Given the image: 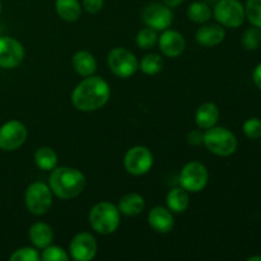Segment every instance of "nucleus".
<instances>
[{
	"instance_id": "nucleus-35",
	"label": "nucleus",
	"mask_w": 261,
	"mask_h": 261,
	"mask_svg": "<svg viewBox=\"0 0 261 261\" xmlns=\"http://www.w3.org/2000/svg\"><path fill=\"white\" fill-rule=\"evenodd\" d=\"M184 2H185V0H162L163 4H166L167 7H170L171 9H172V8H177L178 5L182 4Z\"/></svg>"
},
{
	"instance_id": "nucleus-6",
	"label": "nucleus",
	"mask_w": 261,
	"mask_h": 261,
	"mask_svg": "<svg viewBox=\"0 0 261 261\" xmlns=\"http://www.w3.org/2000/svg\"><path fill=\"white\" fill-rule=\"evenodd\" d=\"M107 65L117 78L127 79L138 71L139 60L129 48L114 47L107 55Z\"/></svg>"
},
{
	"instance_id": "nucleus-2",
	"label": "nucleus",
	"mask_w": 261,
	"mask_h": 261,
	"mask_svg": "<svg viewBox=\"0 0 261 261\" xmlns=\"http://www.w3.org/2000/svg\"><path fill=\"white\" fill-rule=\"evenodd\" d=\"M87 180L81 170L74 167H55L50 173L48 186L56 198L70 200L76 198L86 189Z\"/></svg>"
},
{
	"instance_id": "nucleus-25",
	"label": "nucleus",
	"mask_w": 261,
	"mask_h": 261,
	"mask_svg": "<svg viewBox=\"0 0 261 261\" xmlns=\"http://www.w3.org/2000/svg\"><path fill=\"white\" fill-rule=\"evenodd\" d=\"M139 69L145 75H157L163 69V59L160 54L150 53L139 61Z\"/></svg>"
},
{
	"instance_id": "nucleus-4",
	"label": "nucleus",
	"mask_w": 261,
	"mask_h": 261,
	"mask_svg": "<svg viewBox=\"0 0 261 261\" xmlns=\"http://www.w3.org/2000/svg\"><path fill=\"white\" fill-rule=\"evenodd\" d=\"M203 144L206 149L218 157H228L237 149V138L231 130L223 126H213L204 133Z\"/></svg>"
},
{
	"instance_id": "nucleus-1",
	"label": "nucleus",
	"mask_w": 261,
	"mask_h": 261,
	"mask_svg": "<svg viewBox=\"0 0 261 261\" xmlns=\"http://www.w3.org/2000/svg\"><path fill=\"white\" fill-rule=\"evenodd\" d=\"M110 97V84L102 76L91 75L79 82L73 89L71 103L78 111L94 112L106 106Z\"/></svg>"
},
{
	"instance_id": "nucleus-36",
	"label": "nucleus",
	"mask_w": 261,
	"mask_h": 261,
	"mask_svg": "<svg viewBox=\"0 0 261 261\" xmlns=\"http://www.w3.org/2000/svg\"><path fill=\"white\" fill-rule=\"evenodd\" d=\"M249 261H261V256H251L247 259Z\"/></svg>"
},
{
	"instance_id": "nucleus-10",
	"label": "nucleus",
	"mask_w": 261,
	"mask_h": 261,
	"mask_svg": "<svg viewBox=\"0 0 261 261\" xmlns=\"http://www.w3.org/2000/svg\"><path fill=\"white\" fill-rule=\"evenodd\" d=\"M27 138V126L19 120H9L0 126V149L4 152L19 149Z\"/></svg>"
},
{
	"instance_id": "nucleus-5",
	"label": "nucleus",
	"mask_w": 261,
	"mask_h": 261,
	"mask_svg": "<svg viewBox=\"0 0 261 261\" xmlns=\"http://www.w3.org/2000/svg\"><path fill=\"white\" fill-rule=\"evenodd\" d=\"M53 191L47 184L42 181L32 182L24 193L25 208L33 216H43L53 206Z\"/></svg>"
},
{
	"instance_id": "nucleus-34",
	"label": "nucleus",
	"mask_w": 261,
	"mask_h": 261,
	"mask_svg": "<svg viewBox=\"0 0 261 261\" xmlns=\"http://www.w3.org/2000/svg\"><path fill=\"white\" fill-rule=\"evenodd\" d=\"M252 81H254L255 86H256L261 91V63L254 69V73H252Z\"/></svg>"
},
{
	"instance_id": "nucleus-21",
	"label": "nucleus",
	"mask_w": 261,
	"mask_h": 261,
	"mask_svg": "<svg viewBox=\"0 0 261 261\" xmlns=\"http://www.w3.org/2000/svg\"><path fill=\"white\" fill-rule=\"evenodd\" d=\"M166 205L175 214L185 213L188 211L189 205H190V196H189V193L185 189L181 188V186L171 189L168 191L167 196H166Z\"/></svg>"
},
{
	"instance_id": "nucleus-27",
	"label": "nucleus",
	"mask_w": 261,
	"mask_h": 261,
	"mask_svg": "<svg viewBox=\"0 0 261 261\" xmlns=\"http://www.w3.org/2000/svg\"><path fill=\"white\" fill-rule=\"evenodd\" d=\"M245 14L254 27L261 28V0H247Z\"/></svg>"
},
{
	"instance_id": "nucleus-7",
	"label": "nucleus",
	"mask_w": 261,
	"mask_h": 261,
	"mask_svg": "<svg viewBox=\"0 0 261 261\" xmlns=\"http://www.w3.org/2000/svg\"><path fill=\"white\" fill-rule=\"evenodd\" d=\"M209 181V172L205 165L198 161L186 163L178 176V184L188 193L196 194L205 189Z\"/></svg>"
},
{
	"instance_id": "nucleus-15",
	"label": "nucleus",
	"mask_w": 261,
	"mask_h": 261,
	"mask_svg": "<svg viewBox=\"0 0 261 261\" xmlns=\"http://www.w3.org/2000/svg\"><path fill=\"white\" fill-rule=\"evenodd\" d=\"M148 224L157 233H170L175 226L173 213L167 206H153L148 213Z\"/></svg>"
},
{
	"instance_id": "nucleus-26",
	"label": "nucleus",
	"mask_w": 261,
	"mask_h": 261,
	"mask_svg": "<svg viewBox=\"0 0 261 261\" xmlns=\"http://www.w3.org/2000/svg\"><path fill=\"white\" fill-rule=\"evenodd\" d=\"M135 42H137L138 47L142 48V50H149V48L154 47L158 42L157 31L150 27L143 28L137 33Z\"/></svg>"
},
{
	"instance_id": "nucleus-22",
	"label": "nucleus",
	"mask_w": 261,
	"mask_h": 261,
	"mask_svg": "<svg viewBox=\"0 0 261 261\" xmlns=\"http://www.w3.org/2000/svg\"><path fill=\"white\" fill-rule=\"evenodd\" d=\"M82 4L79 0H55V10L65 22H76L82 15Z\"/></svg>"
},
{
	"instance_id": "nucleus-31",
	"label": "nucleus",
	"mask_w": 261,
	"mask_h": 261,
	"mask_svg": "<svg viewBox=\"0 0 261 261\" xmlns=\"http://www.w3.org/2000/svg\"><path fill=\"white\" fill-rule=\"evenodd\" d=\"M242 130L249 139H259L261 138V120L257 117L247 119L242 125Z\"/></svg>"
},
{
	"instance_id": "nucleus-24",
	"label": "nucleus",
	"mask_w": 261,
	"mask_h": 261,
	"mask_svg": "<svg viewBox=\"0 0 261 261\" xmlns=\"http://www.w3.org/2000/svg\"><path fill=\"white\" fill-rule=\"evenodd\" d=\"M213 15L211 7L204 2H194L188 8V17L191 22L204 24Z\"/></svg>"
},
{
	"instance_id": "nucleus-8",
	"label": "nucleus",
	"mask_w": 261,
	"mask_h": 261,
	"mask_svg": "<svg viewBox=\"0 0 261 261\" xmlns=\"http://www.w3.org/2000/svg\"><path fill=\"white\" fill-rule=\"evenodd\" d=\"M214 19L222 27L239 28L246 19L245 7L239 0H219L213 9Z\"/></svg>"
},
{
	"instance_id": "nucleus-33",
	"label": "nucleus",
	"mask_w": 261,
	"mask_h": 261,
	"mask_svg": "<svg viewBox=\"0 0 261 261\" xmlns=\"http://www.w3.org/2000/svg\"><path fill=\"white\" fill-rule=\"evenodd\" d=\"M204 140V133L201 132V129H195L191 130L188 134V143L194 147H198V145L203 144Z\"/></svg>"
},
{
	"instance_id": "nucleus-12",
	"label": "nucleus",
	"mask_w": 261,
	"mask_h": 261,
	"mask_svg": "<svg viewBox=\"0 0 261 261\" xmlns=\"http://www.w3.org/2000/svg\"><path fill=\"white\" fill-rule=\"evenodd\" d=\"M98 244L89 232H79L69 244V256L75 261H91L96 257Z\"/></svg>"
},
{
	"instance_id": "nucleus-3",
	"label": "nucleus",
	"mask_w": 261,
	"mask_h": 261,
	"mask_svg": "<svg viewBox=\"0 0 261 261\" xmlns=\"http://www.w3.org/2000/svg\"><path fill=\"white\" fill-rule=\"evenodd\" d=\"M88 221L94 232L102 236H109L119 228L120 212L115 204L110 201H99L89 211Z\"/></svg>"
},
{
	"instance_id": "nucleus-37",
	"label": "nucleus",
	"mask_w": 261,
	"mask_h": 261,
	"mask_svg": "<svg viewBox=\"0 0 261 261\" xmlns=\"http://www.w3.org/2000/svg\"><path fill=\"white\" fill-rule=\"evenodd\" d=\"M2 8H3L2 7V2H0V13H2Z\"/></svg>"
},
{
	"instance_id": "nucleus-32",
	"label": "nucleus",
	"mask_w": 261,
	"mask_h": 261,
	"mask_svg": "<svg viewBox=\"0 0 261 261\" xmlns=\"http://www.w3.org/2000/svg\"><path fill=\"white\" fill-rule=\"evenodd\" d=\"M105 5V0H83L82 8L89 14H97L102 10Z\"/></svg>"
},
{
	"instance_id": "nucleus-9",
	"label": "nucleus",
	"mask_w": 261,
	"mask_h": 261,
	"mask_svg": "<svg viewBox=\"0 0 261 261\" xmlns=\"http://www.w3.org/2000/svg\"><path fill=\"white\" fill-rule=\"evenodd\" d=\"M154 163L152 150L145 145L132 147L124 157V167L133 176H143L149 172Z\"/></svg>"
},
{
	"instance_id": "nucleus-11",
	"label": "nucleus",
	"mask_w": 261,
	"mask_h": 261,
	"mask_svg": "<svg viewBox=\"0 0 261 261\" xmlns=\"http://www.w3.org/2000/svg\"><path fill=\"white\" fill-rule=\"evenodd\" d=\"M142 19L147 27L153 28L157 32H162L172 24L173 13L171 8L163 3L153 2L145 5L142 13Z\"/></svg>"
},
{
	"instance_id": "nucleus-20",
	"label": "nucleus",
	"mask_w": 261,
	"mask_h": 261,
	"mask_svg": "<svg viewBox=\"0 0 261 261\" xmlns=\"http://www.w3.org/2000/svg\"><path fill=\"white\" fill-rule=\"evenodd\" d=\"M117 209L120 214L125 217L139 216L145 208V200L140 194L129 193L122 196L117 203Z\"/></svg>"
},
{
	"instance_id": "nucleus-13",
	"label": "nucleus",
	"mask_w": 261,
	"mask_h": 261,
	"mask_svg": "<svg viewBox=\"0 0 261 261\" xmlns=\"http://www.w3.org/2000/svg\"><path fill=\"white\" fill-rule=\"evenodd\" d=\"M24 59V47L15 38L9 36L0 37V68L14 69Z\"/></svg>"
},
{
	"instance_id": "nucleus-18",
	"label": "nucleus",
	"mask_w": 261,
	"mask_h": 261,
	"mask_svg": "<svg viewBox=\"0 0 261 261\" xmlns=\"http://www.w3.org/2000/svg\"><path fill=\"white\" fill-rule=\"evenodd\" d=\"M73 69L78 75L87 78V76L94 75L97 70V60L92 53L87 50L76 51L71 59Z\"/></svg>"
},
{
	"instance_id": "nucleus-14",
	"label": "nucleus",
	"mask_w": 261,
	"mask_h": 261,
	"mask_svg": "<svg viewBox=\"0 0 261 261\" xmlns=\"http://www.w3.org/2000/svg\"><path fill=\"white\" fill-rule=\"evenodd\" d=\"M158 47L161 53L165 56L171 59L178 58L186 48V41L182 33H180L176 30H167L162 31L161 36H158Z\"/></svg>"
},
{
	"instance_id": "nucleus-16",
	"label": "nucleus",
	"mask_w": 261,
	"mask_h": 261,
	"mask_svg": "<svg viewBox=\"0 0 261 261\" xmlns=\"http://www.w3.org/2000/svg\"><path fill=\"white\" fill-rule=\"evenodd\" d=\"M226 31L221 24H203L195 33V40L203 47H214L223 42Z\"/></svg>"
},
{
	"instance_id": "nucleus-30",
	"label": "nucleus",
	"mask_w": 261,
	"mask_h": 261,
	"mask_svg": "<svg viewBox=\"0 0 261 261\" xmlns=\"http://www.w3.org/2000/svg\"><path fill=\"white\" fill-rule=\"evenodd\" d=\"M242 45L247 50H256L261 45V28L251 27L242 36Z\"/></svg>"
},
{
	"instance_id": "nucleus-28",
	"label": "nucleus",
	"mask_w": 261,
	"mask_h": 261,
	"mask_svg": "<svg viewBox=\"0 0 261 261\" xmlns=\"http://www.w3.org/2000/svg\"><path fill=\"white\" fill-rule=\"evenodd\" d=\"M41 260L43 261H68L70 259L68 251L60 246H55V245H48L45 249H42L41 252Z\"/></svg>"
},
{
	"instance_id": "nucleus-23",
	"label": "nucleus",
	"mask_w": 261,
	"mask_h": 261,
	"mask_svg": "<svg viewBox=\"0 0 261 261\" xmlns=\"http://www.w3.org/2000/svg\"><path fill=\"white\" fill-rule=\"evenodd\" d=\"M33 161H35L36 167L40 168L41 171H53L54 168L58 167L59 157L56 154L55 150L50 147H40L35 152L33 155Z\"/></svg>"
},
{
	"instance_id": "nucleus-29",
	"label": "nucleus",
	"mask_w": 261,
	"mask_h": 261,
	"mask_svg": "<svg viewBox=\"0 0 261 261\" xmlns=\"http://www.w3.org/2000/svg\"><path fill=\"white\" fill-rule=\"evenodd\" d=\"M10 261H38L41 260V255L38 252V249L35 246H24L20 249L15 250L9 256Z\"/></svg>"
},
{
	"instance_id": "nucleus-19",
	"label": "nucleus",
	"mask_w": 261,
	"mask_h": 261,
	"mask_svg": "<svg viewBox=\"0 0 261 261\" xmlns=\"http://www.w3.org/2000/svg\"><path fill=\"white\" fill-rule=\"evenodd\" d=\"M28 239L36 249H45L46 246L53 244L54 231L51 226L45 222H36L30 227Z\"/></svg>"
},
{
	"instance_id": "nucleus-17",
	"label": "nucleus",
	"mask_w": 261,
	"mask_h": 261,
	"mask_svg": "<svg viewBox=\"0 0 261 261\" xmlns=\"http://www.w3.org/2000/svg\"><path fill=\"white\" fill-rule=\"evenodd\" d=\"M221 112L218 106L213 102H204L198 107L195 112V122L199 129L206 130L216 126L218 122Z\"/></svg>"
}]
</instances>
